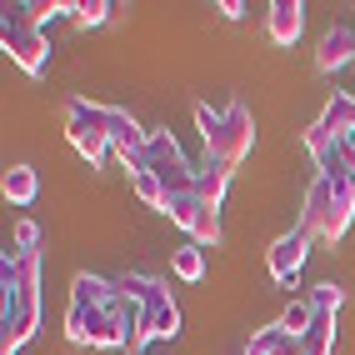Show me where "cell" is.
Returning a JSON list of instances; mask_svg holds the SVG:
<instances>
[{"mask_svg":"<svg viewBox=\"0 0 355 355\" xmlns=\"http://www.w3.org/2000/svg\"><path fill=\"white\" fill-rule=\"evenodd\" d=\"M305 255H311V235L291 230V235H280V241L266 250V266H270V275L280 280V286H291V280L300 275V266H305Z\"/></svg>","mask_w":355,"mask_h":355,"instance_id":"cell-10","label":"cell"},{"mask_svg":"<svg viewBox=\"0 0 355 355\" xmlns=\"http://www.w3.org/2000/svg\"><path fill=\"white\" fill-rule=\"evenodd\" d=\"M171 266H175V275H180V280H200V275H205V250L191 241V245H180V250H175Z\"/></svg>","mask_w":355,"mask_h":355,"instance_id":"cell-19","label":"cell"},{"mask_svg":"<svg viewBox=\"0 0 355 355\" xmlns=\"http://www.w3.org/2000/svg\"><path fill=\"white\" fill-rule=\"evenodd\" d=\"M275 325L286 330V336H295V340H300L305 330L315 325V305H311V300H291L286 311H280V320H275Z\"/></svg>","mask_w":355,"mask_h":355,"instance_id":"cell-18","label":"cell"},{"mask_svg":"<svg viewBox=\"0 0 355 355\" xmlns=\"http://www.w3.org/2000/svg\"><path fill=\"white\" fill-rule=\"evenodd\" d=\"M115 286H121V291L135 300V330H130V340H125L130 355L146 350V340H171L175 330H180V311H175V300H171V291H165L160 275H140V270H130V275L115 280Z\"/></svg>","mask_w":355,"mask_h":355,"instance_id":"cell-3","label":"cell"},{"mask_svg":"<svg viewBox=\"0 0 355 355\" xmlns=\"http://www.w3.org/2000/svg\"><path fill=\"white\" fill-rule=\"evenodd\" d=\"M305 150H311V160H315L320 175H330V180H350L345 140H336V135H325L320 125H311V130H305Z\"/></svg>","mask_w":355,"mask_h":355,"instance_id":"cell-11","label":"cell"},{"mask_svg":"<svg viewBox=\"0 0 355 355\" xmlns=\"http://www.w3.org/2000/svg\"><path fill=\"white\" fill-rule=\"evenodd\" d=\"M355 216V180H330L315 175L311 191H305V210H300V230L311 241H340L350 230Z\"/></svg>","mask_w":355,"mask_h":355,"instance_id":"cell-5","label":"cell"},{"mask_svg":"<svg viewBox=\"0 0 355 355\" xmlns=\"http://www.w3.org/2000/svg\"><path fill=\"white\" fill-rule=\"evenodd\" d=\"M140 171H146V175H155V185L165 191V205H171L175 196H191V191H196L200 165H191V160H185L180 140H175L171 130H150V155H146V165H140Z\"/></svg>","mask_w":355,"mask_h":355,"instance_id":"cell-6","label":"cell"},{"mask_svg":"<svg viewBox=\"0 0 355 355\" xmlns=\"http://www.w3.org/2000/svg\"><path fill=\"white\" fill-rule=\"evenodd\" d=\"M0 191H6V200H10V205H31V200H35V191H40V175L31 171V165H10L6 180H0Z\"/></svg>","mask_w":355,"mask_h":355,"instance_id":"cell-15","label":"cell"},{"mask_svg":"<svg viewBox=\"0 0 355 355\" xmlns=\"http://www.w3.org/2000/svg\"><path fill=\"white\" fill-rule=\"evenodd\" d=\"M330 345H336V315H320L315 311V325L300 336V350L305 355H330Z\"/></svg>","mask_w":355,"mask_h":355,"instance_id":"cell-17","label":"cell"},{"mask_svg":"<svg viewBox=\"0 0 355 355\" xmlns=\"http://www.w3.org/2000/svg\"><path fill=\"white\" fill-rule=\"evenodd\" d=\"M280 345H286V330H280V325H266V330H255V336H250V345H245L241 355H275Z\"/></svg>","mask_w":355,"mask_h":355,"instance_id":"cell-21","label":"cell"},{"mask_svg":"<svg viewBox=\"0 0 355 355\" xmlns=\"http://www.w3.org/2000/svg\"><path fill=\"white\" fill-rule=\"evenodd\" d=\"M305 300H311L320 315H336V311H340V300H345V291L336 286V280H320V286H315L311 295H305Z\"/></svg>","mask_w":355,"mask_h":355,"instance_id":"cell-20","label":"cell"},{"mask_svg":"<svg viewBox=\"0 0 355 355\" xmlns=\"http://www.w3.org/2000/svg\"><path fill=\"white\" fill-rule=\"evenodd\" d=\"M225 185H230V171H225V165H216V160H205V165H200V175H196V196H200L205 205H216V210H220Z\"/></svg>","mask_w":355,"mask_h":355,"instance_id":"cell-16","label":"cell"},{"mask_svg":"<svg viewBox=\"0 0 355 355\" xmlns=\"http://www.w3.org/2000/svg\"><path fill=\"white\" fill-rule=\"evenodd\" d=\"M345 60H355V31H345V26H330L325 35H320V51H315V70H340Z\"/></svg>","mask_w":355,"mask_h":355,"instance_id":"cell-13","label":"cell"},{"mask_svg":"<svg viewBox=\"0 0 355 355\" xmlns=\"http://www.w3.org/2000/svg\"><path fill=\"white\" fill-rule=\"evenodd\" d=\"M105 125H110V155H121V165L135 175L150 155V130H140V121L121 105H105Z\"/></svg>","mask_w":355,"mask_h":355,"instance_id":"cell-9","label":"cell"},{"mask_svg":"<svg viewBox=\"0 0 355 355\" xmlns=\"http://www.w3.org/2000/svg\"><path fill=\"white\" fill-rule=\"evenodd\" d=\"M266 31L275 45H295L300 31H305V6L300 0H270L266 6Z\"/></svg>","mask_w":355,"mask_h":355,"instance_id":"cell-12","label":"cell"},{"mask_svg":"<svg viewBox=\"0 0 355 355\" xmlns=\"http://www.w3.org/2000/svg\"><path fill=\"white\" fill-rule=\"evenodd\" d=\"M275 355H305V350H300V340H295V336H286V345H280Z\"/></svg>","mask_w":355,"mask_h":355,"instance_id":"cell-26","label":"cell"},{"mask_svg":"<svg viewBox=\"0 0 355 355\" xmlns=\"http://www.w3.org/2000/svg\"><path fill=\"white\" fill-rule=\"evenodd\" d=\"M220 15H225V20H241V15H245V6H241V0H225Z\"/></svg>","mask_w":355,"mask_h":355,"instance_id":"cell-25","label":"cell"},{"mask_svg":"<svg viewBox=\"0 0 355 355\" xmlns=\"http://www.w3.org/2000/svg\"><path fill=\"white\" fill-rule=\"evenodd\" d=\"M15 245H20V250H35V245H40V225H35V220H20V225H15Z\"/></svg>","mask_w":355,"mask_h":355,"instance_id":"cell-24","label":"cell"},{"mask_svg":"<svg viewBox=\"0 0 355 355\" xmlns=\"http://www.w3.org/2000/svg\"><path fill=\"white\" fill-rule=\"evenodd\" d=\"M0 45L10 51V60L26 70V76H40L45 60H51V45H45L40 26L26 15V6H10L6 15H0Z\"/></svg>","mask_w":355,"mask_h":355,"instance_id":"cell-7","label":"cell"},{"mask_svg":"<svg viewBox=\"0 0 355 355\" xmlns=\"http://www.w3.org/2000/svg\"><path fill=\"white\" fill-rule=\"evenodd\" d=\"M325 135H336V140H345L350 130H355V96H345V90H336V96L325 101V110H320V121H315Z\"/></svg>","mask_w":355,"mask_h":355,"instance_id":"cell-14","label":"cell"},{"mask_svg":"<svg viewBox=\"0 0 355 355\" xmlns=\"http://www.w3.org/2000/svg\"><path fill=\"white\" fill-rule=\"evenodd\" d=\"M130 330H135V300L105 275H76V286H70V311H65L70 345L125 350Z\"/></svg>","mask_w":355,"mask_h":355,"instance_id":"cell-1","label":"cell"},{"mask_svg":"<svg viewBox=\"0 0 355 355\" xmlns=\"http://www.w3.org/2000/svg\"><path fill=\"white\" fill-rule=\"evenodd\" d=\"M65 135L70 146L80 150V160H90V171L110 155V125H105V105H90V101H70L65 105Z\"/></svg>","mask_w":355,"mask_h":355,"instance_id":"cell-8","label":"cell"},{"mask_svg":"<svg viewBox=\"0 0 355 355\" xmlns=\"http://www.w3.org/2000/svg\"><path fill=\"white\" fill-rule=\"evenodd\" d=\"M0 355H15L40 325V250H6L0 260Z\"/></svg>","mask_w":355,"mask_h":355,"instance_id":"cell-2","label":"cell"},{"mask_svg":"<svg viewBox=\"0 0 355 355\" xmlns=\"http://www.w3.org/2000/svg\"><path fill=\"white\" fill-rule=\"evenodd\" d=\"M196 125H200V140H205V155L216 165H225V171H235L255 146V121H250V110L241 101H230L225 110L200 101L196 105Z\"/></svg>","mask_w":355,"mask_h":355,"instance_id":"cell-4","label":"cell"},{"mask_svg":"<svg viewBox=\"0 0 355 355\" xmlns=\"http://www.w3.org/2000/svg\"><path fill=\"white\" fill-rule=\"evenodd\" d=\"M110 10H115L110 0H85V6L76 10V26H80V31H90V26H105V20H110Z\"/></svg>","mask_w":355,"mask_h":355,"instance_id":"cell-23","label":"cell"},{"mask_svg":"<svg viewBox=\"0 0 355 355\" xmlns=\"http://www.w3.org/2000/svg\"><path fill=\"white\" fill-rule=\"evenodd\" d=\"M130 191H135L140 200H146V205H155V210H165V191H160V185H155V175H146V171H135V175H130Z\"/></svg>","mask_w":355,"mask_h":355,"instance_id":"cell-22","label":"cell"}]
</instances>
